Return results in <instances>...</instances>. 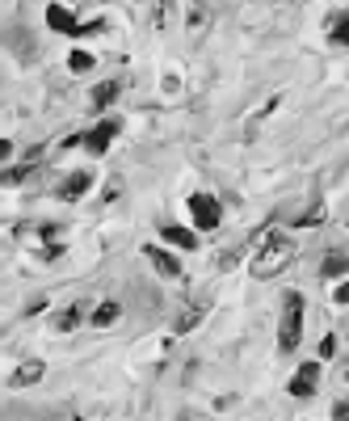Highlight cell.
<instances>
[{
  "label": "cell",
  "instance_id": "4",
  "mask_svg": "<svg viewBox=\"0 0 349 421\" xmlns=\"http://www.w3.org/2000/svg\"><path fill=\"white\" fill-rule=\"evenodd\" d=\"M114 139H118V122H114V118H105L101 127H93V131L84 135V148H88L93 156H101V152H105Z\"/></svg>",
  "mask_w": 349,
  "mask_h": 421
},
{
  "label": "cell",
  "instance_id": "19",
  "mask_svg": "<svg viewBox=\"0 0 349 421\" xmlns=\"http://www.w3.org/2000/svg\"><path fill=\"white\" fill-rule=\"evenodd\" d=\"M312 224H324V207H312L308 215H299V228H312Z\"/></svg>",
  "mask_w": 349,
  "mask_h": 421
},
{
  "label": "cell",
  "instance_id": "23",
  "mask_svg": "<svg viewBox=\"0 0 349 421\" xmlns=\"http://www.w3.org/2000/svg\"><path fill=\"white\" fill-rule=\"evenodd\" d=\"M333 299H337V304H349V283H341V287L333 291Z\"/></svg>",
  "mask_w": 349,
  "mask_h": 421
},
{
  "label": "cell",
  "instance_id": "21",
  "mask_svg": "<svg viewBox=\"0 0 349 421\" xmlns=\"http://www.w3.org/2000/svg\"><path fill=\"white\" fill-rule=\"evenodd\" d=\"M333 354H337V337H333V333H329V337H324V342H320V358H333Z\"/></svg>",
  "mask_w": 349,
  "mask_h": 421
},
{
  "label": "cell",
  "instance_id": "9",
  "mask_svg": "<svg viewBox=\"0 0 349 421\" xmlns=\"http://www.w3.org/2000/svg\"><path fill=\"white\" fill-rule=\"evenodd\" d=\"M88 190H93V173H72V177L59 186L63 198H80V194H88Z\"/></svg>",
  "mask_w": 349,
  "mask_h": 421
},
{
  "label": "cell",
  "instance_id": "11",
  "mask_svg": "<svg viewBox=\"0 0 349 421\" xmlns=\"http://www.w3.org/2000/svg\"><path fill=\"white\" fill-rule=\"evenodd\" d=\"M118 89H122L118 80H105V84H97V89H93V105H97V110L114 105V101H118Z\"/></svg>",
  "mask_w": 349,
  "mask_h": 421
},
{
  "label": "cell",
  "instance_id": "10",
  "mask_svg": "<svg viewBox=\"0 0 349 421\" xmlns=\"http://www.w3.org/2000/svg\"><path fill=\"white\" fill-rule=\"evenodd\" d=\"M164 240H169V245H177V249H198V236H194L190 228H177V224H169V228H164Z\"/></svg>",
  "mask_w": 349,
  "mask_h": 421
},
{
  "label": "cell",
  "instance_id": "13",
  "mask_svg": "<svg viewBox=\"0 0 349 421\" xmlns=\"http://www.w3.org/2000/svg\"><path fill=\"white\" fill-rule=\"evenodd\" d=\"M349 270V257H341V253H333L324 266H320V278H337V274H345Z\"/></svg>",
  "mask_w": 349,
  "mask_h": 421
},
{
  "label": "cell",
  "instance_id": "18",
  "mask_svg": "<svg viewBox=\"0 0 349 421\" xmlns=\"http://www.w3.org/2000/svg\"><path fill=\"white\" fill-rule=\"evenodd\" d=\"M25 177H29V164H17V169H4V173H0L4 186H17V181H25Z\"/></svg>",
  "mask_w": 349,
  "mask_h": 421
},
{
  "label": "cell",
  "instance_id": "5",
  "mask_svg": "<svg viewBox=\"0 0 349 421\" xmlns=\"http://www.w3.org/2000/svg\"><path fill=\"white\" fill-rule=\"evenodd\" d=\"M316 388H320V363H303L299 375L291 380V392H295V396H312Z\"/></svg>",
  "mask_w": 349,
  "mask_h": 421
},
{
  "label": "cell",
  "instance_id": "25",
  "mask_svg": "<svg viewBox=\"0 0 349 421\" xmlns=\"http://www.w3.org/2000/svg\"><path fill=\"white\" fill-rule=\"evenodd\" d=\"M345 380H349V363H345Z\"/></svg>",
  "mask_w": 349,
  "mask_h": 421
},
{
  "label": "cell",
  "instance_id": "12",
  "mask_svg": "<svg viewBox=\"0 0 349 421\" xmlns=\"http://www.w3.org/2000/svg\"><path fill=\"white\" fill-rule=\"evenodd\" d=\"M118 316H122V308H118L114 299H105V304H101V308L93 312V325H97V329H110V325H114Z\"/></svg>",
  "mask_w": 349,
  "mask_h": 421
},
{
  "label": "cell",
  "instance_id": "20",
  "mask_svg": "<svg viewBox=\"0 0 349 421\" xmlns=\"http://www.w3.org/2000/svg\"><path fill=\"white\" fill-rule=\"evenodd\" d=\"M333 42H341V46H349V17H345V21H337V25H333Z\"/></svg>",
  "mask_w": 349,
  "mask_h": 421
},
{
  "label": "cell",
  "instance_id": "17",
  "mask_svg": "<svg viewBox=\"0 0 349 421\" xmlns=\"http://www.w3.org/2000/svg\"><path fill=\"white\" fill-rule=\"evenodd\" d=\"M202 312H206V308H190L185 316H177V333H190V329L202 320Z\"/></svg>",
  "mask_w": 349,
  "mask_h": 421
},
{
  "label": "cell",
  "instance_id": "2",
  "mask_svg": "<svg viewBox=\"0 0 349 421\" xmlns=\"http://www.w3.org/2000/svg\"><path fill=\"white\" fill-rule=\"evenodd\" d=\"M299 337H303V295H299V291H291V295H287L282 325H278V346L291 354V350H299Z\"/></svg>",
  "mask_w": 349,
  "mask_h": 421
},
{
  "label": "cell",
  "instance_id": "15",
  "mask_svg": "<svg viewBox=\"0 0 349 421\" xmlns=\"http://www.w3.org/2000/svg\"><path fill=\"white\" fill-rule=\"evenodd\" d=\"M67 67H72V72H93V55H88V51H72V55H67Z\"/></svg>",
  "mask_w": 349,
  "mask_h": 421
},
{
  "label": "cell",
  "instance_id": "16",
  "mask_svg": "<svg viewBox=\"0 0 349 421\" xmlns=\"http://www.w3.org/2000/svg\"><path fill=\"white\" fill-rule=\"evenodd\" d=\"M185 17H190V30H194V34H202V30H206V13H202L198 4H185Z\"/></svg>",
  "mask_w": 349,
  "mask_h": 421
},
{
  "label": "cell",
  "instance_id": "1",
  "mask_svg": "<svg viewBox=\"0 0 349 421\" xmlns=\"http://www.w3.org/2000/svg\"><path fill=\"white\" fill-rule=\"evenodd\" d=\"M291 257H295V245L274 232L265 245L253 249V266H249V270H253V278H274V274H282V270L291 266Z\"/></svg>",
  "mask_w": 349,
  "mask_h": 421
},
{
  "label": "cell",
  "instance_id": "7",
  "mask_svg": "<svg viewBox=\"0 0 349 421\" xmlns=\"http://www.w3.org/2000/svg\"><path fill=\"white\" fill-rule=\"evenodd\" d=\"M42 375H46V367H42V363H21V367L13 371V380H8V384H13V388H34Z\"/></svg>",
  "mask_w": 349,
  "mask_h": 421
},
{
  "label": "cell",
  "instance_id": "14",
  "mask_svg": "<svg viewBox=\"0 0 349 421\" xmlns=\"http://www.w3.org/2000/svg\"><path fill=\"white\" fill-rule=\"evenodd\" d=\"M76 325H80V308H63V312L55 316V329H59V333H72Z\"/></svg>",
  "mask_w": 349,
  "mask_h": 421
},
{
  "label": "cell",
  "instance_id": "22",
  "mask_svg": "<svg viewBox=\"0 0 349 421\" xmlns=\"http://www.w3.org/2000/svg\"><path fill=\"white\" fill-rule=\"evenodd\" d=\"M333 417H337V421H349V401H337V405H333Z\"/></svg>",
  "mask_w": 349,
  "mask_h": 421
},
{
  "label": "cell",
  "instance_id": "6",
  "mask_svg": "<svg viewBox=\"0 0 349 421\" xmlns=\"http://www.w3.org/2000/svg\"><path fill=\"white\" fill-rule=\"evenodd\" d=\"M46 25H51V30H63V34H84V30L76 25V17H72L67 4H51V8H46Z\"/></svg>",
  "mask_w": 349,
  "mask_h": 421
},
{
  "label": "cell",
  "instance_id": "3",
  "mask_svg": "<svg viewBox=\"0 0 349 421\" xmlns=\"http://www.w3.org/2000/svg\"><path fill=\"white\" fill-rule=\"evenodd\" d=\"M190 211H194V224L198 228H219V202L211 194H194L190 198Z\"/></svg>",
  "mask_w": 349,
  "mask_h": 421
},
{
  "label": "cell",
  "instance_id": "24",
  "mask_svg": "<svg viewBox=\"0 0 349 421\" xmlns=\"http://www.w3.org/2000/svg\"><path fill=\"white\" fill-rule=\"evenodd\" d=\"M8 156H13V143H8V139H0V160H8Z\"/></svg>",
  "mask_w": 349,
  "mask_h": 421
},
{
  "label": "cell",
  "instance_id": "8",
  "mask_svg": "<svg viewBox=\"0 0 349 421\" xmlns=\"http://www.w3.org/2000/svg\"><path fill=\"white\" fill-rule=\"evenodd\" d=\"M143 253H147V261H152V266H156V270H160L164 278H177V274H181V266H177V261H173V257H169L164 249H156V245H147Z\"/></svg>",
  "mask_w": 349,
  "mask_h": 421
}]
</instances>
